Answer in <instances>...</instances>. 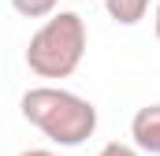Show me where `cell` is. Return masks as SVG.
<instances>
[{
	"instance_id": "obj_1",
	"label": "cell",
	"mask_w": 160,
	"mask_h": 156,
	"mask_svg": "<svg viewBox=\"0 0 160 156\" xmlns=\"http://www.w3.org/2000/svg\"><path fill=\"white\" fill-rule=\"evenodd\" d=\"M19 112L48 141L67 145V149L89 141L93 130H97L93 100H86L78 93H71V89H60V85H34V89H26L22 100H19Z\"/></svg>"
},
{
	"instance_id": "obj_2",
	"label": "cell",
	"mask_w": 160,
	"mask_h": 156,
	"mask_svg": "<svg viewBox=\"0 0 160 156\" xmlns=\"http://www.w3.org/2000/svg\"><path fill=\"white\" fill-rule=\"evenodd\" d=\"M86 19L78 11H56L34 30L26 45V67L38 78H71L86 56Z\"/></svg>"
},
{
	"instance_id": "obj_3",
	"label": "cell",
	"mask_w": 160,
	"mask_h": 156,
	"mask_svg": "<svg viewBox=\"0 0 160 156\" xmlns=\"http://www.w3.org/2000/svg\"><path fill=\"white\" fill-rule=\"evenodd\" d=\"M130 138L138 153H160V104L138 108V115L130 119Z\"/></svg>"
},
{
	"instance_id": "obj_4",
	"label": "cell",
	"mask_w": 160,
	"mask_h": 156,
	"mask_svg": "<svg viewBox=\"0 0 160 156\" xmlns=\"http://www.w3.org/2000/svg\"><path fill=\"white\" fill-rule=\"evenodd\" d=\"M104 7H108V15H112L119 26H134V22L145 19L149 0H104Z\"/></svg>"
},
{
	"instance_id": "obj_5",
	"label": "cell",
	"mask_w": 160,
	"mask_h": 156,
	"mask_svg": "<svg viewBox=\"0 0 160 156\" xmlns=\"http://www.w3.org/2000/svg\"><path fill=\"white\" fill-rule=\"evenodd\" d=\"M11 7L22 19H48V15H56L60 0H11Z\"/></svg>"
},
{
	"instance_id": "obj_6",
	"label": "cell",
	"mask_w": 160,
	"mask_h": 156,
	"mask_svg": "<svg viewBox=\"0 0 160 156\" xmlns=\"http://www.w3.org/2000/svg\"><path fill=\"white\" fill-rule=\"evenodd\" d=\"M97 156H142V153H138L134 145H123V141H108V145H104V149H101Z\"/></svg>"
},
{
	"instance_id": "obj_7",
	"label": "cell",
	"mask_w": 160,
	"mask_h": 156,
	"mask_svg": "<svg viewBox=\"0 0 160 156\" xmlns=\"http://www.w3.org/2000/svg\"><path fill=\"white\" fill-rule=\"evenodd\" d=\"M19 156H56V153H52V149H22Z\"/></svg>"
},
{
	"instance_id": "obj_8",
	"label": "cell",
	"mask_w": 160,
	"mask_h": 156,
	"mask_svg": "<svg viewBox=\"0 0 160 156\" xmlns=\"http://www.w3.org/2000/svg\"><path fill=\"white\" fill-rule=\"evenodd\" d=\"M153 30H157V41H160V0H157V11H153Z\"/></svg>"
}]
</instances>
